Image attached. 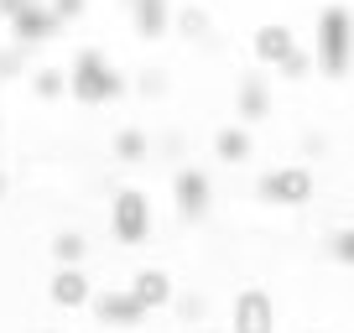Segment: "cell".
Instances as JSON below:
<instances>
[{
	"label": "cell",
	"mask_w": 354,
	"mask_h": 333,
	"mask_svg": "<svg viewBox=\"0 0 354 333\" xmlns=\"http://www.w3.org/2000/svg\"><path fill=\"white\" fill-rule=\"evenodd\" d=\"M349 57H354V16L344 6H323L318 11V68L328 78H344Z\"/></svg>",
	"instance_id": "obj_1"
},
{
	"label": "cell",
	"mask_w": 354,
	"mask_h": 333,
	"mask_svg": "<svg viewBox=\"0 0 354 333\" xmlns=\"http://www.w3.org/2000/svg\"><path fill=\"white\" fill-rule=\"evenodd\" d=\"M68 89H73L78 104H104V99H115L125 84H120V73L104 63V53L84 47V53L73 57V78H68Z\"/></svg>",
	"instance_id": "obj_2"
},
{
	"label": "cell",
	"mask_w": 354,
	"mask_h": 333,
	"mask_svg": "<svg viewBox=\"0 0 354 333\" xmlns=\"http://www.w3.org/2000/svg\"><path fill=\"white\" fill-rule=\"evenodd\" d=\"M57 26H63V16H57L53 6H42V0H32V6H21V11L11 16V37H16L21 47H32V42H53Z\"/></svg>",
	"instance_id": "obj_3"
},
{
	"label": "cell",
	"mask_w": 354,
	"mask_h": 333,
	"mask_svg": "<svg viewBox=\"0 0 354 333\" xmlns=\"http://www.w3.org/2000/svg\"><path fill=\"white\" fill-rule=\"evenodd\" d=\"M146 219H151V213H146L141 193H120L115 209H110V229H115V240H120V245H141L146 240Z\"/></svg>",
	"instance_id": "obj_4"
},
{
	"label": "cell",
	"mask_w": 354,
	"mask_h": 333,
	"mask_svg": "<svg viewBox=\"0 0 354 333\" xmlns=\"http://www.w3.org/2000/svg\"><path fill=\"white\" fill-rule=\"evenodd\" d=\"M250 53L261 57V63H271V68H281L287 63L292 53H297V37H292V26L287 21H271V26H261V32H255V42H250Z\"/></svg>",
	"instance_id": "obj_5"
},
{
	"label": "cell",
	"mask_w": 354,
	"mask_h": 333,
	"mask_svg": "<svg viewBox=\"0 0 354 333\" xmlns=\"http://www.w3.org/2000/svg\"><path fill=\"white\" fill-rule=\"evenodd\" d=\"M131 21H136V37L156 42V37H167V26H172V6H167V0H131Z\"/></svg>",
	"instance_id": "obj_6"
},
{
	"label": "cell",
	"mask_w": 354,
	"mask_h": 333,
	"mask_svg": "<svg viewBox=\"0 0 354 333\" xmlns=\"http://www.w3.org/2000/svg\"><path fill=\"white\" fill-rule=\"evenodd\" d=\"M261 193L266 198H292V203H302L313 193V178L302 172V166H287V172H271V178L261 182Z\"/></svg>",
	"instance_id": "obj_7"
},
{
	"label": "cell",
	"mask_w": 354,
	"mask_h": 333,
	"mask_svg": "<svg viewBox=\"0 0 354 333\" xmlns=\"http://www.w3.org/2000/svg\"><path fill=\"white\" fill-rule=\"evenodd\" d=\"M53 302L57 307H84L88 302V276L78 266H57V276H53Z\"/></svg>",
	"instance_id": "obj_8"
},
{
	"label": "cell",
	"mask_w": 354,
	"mask_h": 333,
	"mask_svg": "<svg viewBox=\"0 0 354 333\" xmlns=\"http://www.w3.org/2000/svg\"><path fill=\"white\" fill-rule=\"evenodd\" d=\"M234 333H271V307H266L261 292L240 297V307H234Z\"/></svg>",
	"instance_id": "obj_9"
},
{
	"label": "cell",
	"mask_w": 354,
	"mask_h": 333,
	"mask_svg": "<svg viewBox=\"0 0 354 333\" xmlns=\"http://www.w3.org/2000/svg\"><path fill=\"white\" fill-rule=\"evenodd\" d=\"M94 312H100L104 323H141L146 307L136 302V292H131V297H125V292H104V297L94 302Z\"/></svg>",
	"instance_id": "obj_10"
},
{
	"label": "cell",
	"mask_w": 354,
	"mask_h": 333,
	"mask_svg": "<svg viewBox=\"0 0 354 333\" xmlns=\"http://www.w3.org/2000/svg\"><path fill=\"white\" fill-rule=\"evenodd\" d=\"M203 203H209V182L198 178V172H177V209L183 213H203Z\"/></svg>",
	"instance_id": "obj_11"
},
{
	"label": "cell",
	"mask_w": 354,
	"mask_h": 333,
	"mask_svg": "<svg viewBox=\"0 0 354 333\" xmlns=\"http://www.w3.org/2000/svg\"><path fill=\"white\" fill-rule=\"evenodd\" d=\"M172 297V281H167V271H141L136 276V302L141 307H156V302Z\"/></svg>",
	"instance_id": "obj_12"
},
{
	"label": "cell",
	"mask_w": 354,
	"mask_h": 333,
	"mask_svg": "<svg viewBox=\"0 0 354 333\" xmlns=\"http://www.w3.org/2000/svg\"><path fill=\"white\" fill-rule=\"evenodd\" d=\"M240 110H245V120L266 115V78H240Z\"/></svg>",
	"instance_id": "obj_13"
},
{
	"label": "cell",
	"mask_w": 354,
	"mask_h": 333,
	"mask_svg": "<svg viewBox=\"0 0 354 333\" xmlns=\"http://www.w3.org/2000/svg\"><path fill=\"white\" fill-rule=\"evenodd\" d=\"M53 260H57V266H78V260H84V234L63 229V234L53 240Z\"/></svg>",
	"instance_id": "obj_14"
},
{
	"label": "cell",
	"mask_w": 354,
	"mask_h": 333,
	"mask_svg": "<svg viewBox=\"0 0 354 333\" xmlns=\"http://www.w3.org/2000/svg\"><path fill=\"white\" fill-rule=\"evenodd\" d=\"M219 156H224V162H240V156H250V135L234 131V125H230V131H219Z\"/></svg>",
	"instance_id": "obj_15"
},
{
	"label": "cell",
	"mask_w": 354,
	"mask_h": 333,
	"mask_svg": "<svg viewBox=\"0 0 354 333\" xmlns=\"http://www.w3.org/2000/svg\"><path fill=\"white\" fill-rule=\"evenodd\" d=\"M32 89H37V99H57V94L68 89V78L57 73V68H42V73L32 78Z\"/></svg>",
	"instance_id": "obj_16"
},
{
	"label": "cell",
	"mask_w": 354,
	"mask_h": 333,
	"mask_svg": "<svg viewBox=\"0 0 354 333\" xmlns=\"http://www.w3.org/2000/svg\"><path fill=\"white\" fill-rule=\"evenodd\" d=\"M115 156L141 162V156H146V135H141V131H120V135H115Z\"/></svg>",
	"instance_id": "obj_17"
},
{
	"label": "cell",
	"mask_w": 354,
	"mask_h": 333,
	"mask_svg": "<svg viewBox=\"0 0 354 333\" xmlns=\"http://www.w3.org/2000/svg\"><path fill=\"white\" fill-rule=\"evenodd\" d=\"M177 32H183V37H198V32H209V16H203L198 6H188V11L177 16Z\"/></svg>",
	"instance_id": "obj_18"
},
{
	"label": "cell",
	"mask_w": 354,
	"mask_h": 333,
	"mask_svg": "<svg viewBox=\"0 0 354 333\" xmlns=\"http://www.w3.org/2000/svg\"><path fill=\"white\" fill-rule=\"evenodd\" d=\"M333 256H339L344 266H354V229H344L339 240H333Z\"/></svg>",
	"instance_id": "obj_19"
},
{
	"label": "cell",
	"mask_w": 354,
	"mask_h": 333,
	"mask_svg": "<svg viewBox=\"0 0 354 333\" xmlns=\"http://www.w3.org/2000/svg\"><path fill=\"white\" fill-rule=\"evenodd\" d=\"M53 11L68 21V16H78V11H84V0H53Z\"/></svg>",
	"instance_id": "obj_20"
},
{
	"label": "cell",
	"mask_w": 354,
	"mask_h": 333,
	"mask_svg": "<svg viewBox=\"0 0 354 333\" xmlns=\"http://www.w3.org/2000/svg\"><path fill=\"white\" fill-rule=\"evenodd\" d=\"M16 68H21V57H16V53H0V73H16Z\"/></svg>",
	"instance_id": "obj_21"
},
{
	"label": "cell",
	"mask_w": 354,
	"mask_h": 333,
	"mask_svg": "<svg viewBox=\"0 0 354 333\" xmlns=\"http://www.w3.org/2000/svg\"><path fill=\"white\" fill-rule=\"evenodd\" d=\"M0 193H6V178H0Z\"/></svg>",
	"instance_id": "obj_22"
}]
</instances>
